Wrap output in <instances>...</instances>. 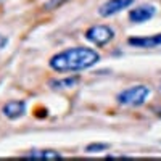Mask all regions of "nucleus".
I'll return each instance as SVG.
<instances>
[{
  "mask_svg": "<svg viewBox=\"0 0 161 161\" xmlns=\"http://www.w3.org/2000/svg\"><path fill=\"white\" fill-rule=\"evenodd\" d=\"M129 45L139 47V48H155L161 45V32L153 36H143V37H129Z\"/></svg>",
  "mask_w": 161,
  "mask_h": 161,
  "instance_id": "obj_6",
  "label": "nucleus"
},
{
  "mask_svg": "<svg viewBox=\"0 0 161 161\" xmlns=\"http://www.w3.org/2000/svg\"><path fill=\"white\" fill-rule=\"evenodd\" d=\"M132 3H134V0H106L100 7L98 13H100V16L108 18V16H113L116 13H119L121 10H126Z\"/></svg>",
  "mask_w": 161,
  "mask_h": 161,
  "instance_id": "obj_4",
  "label": "nucleus"
},
{
  "mask_svg": "<svg viewBox=\"0 0 161 161\" xmlns=\"http://www.w3.org/2000/svg\"><path fill=\"white\" fill-rule=\"evenodd\" d=\"M77 82H79V77L77 76H73V77H64V79H53L52 82H50V86L53 89H71Z\"/></svg>",
  "mask_w": 161,
  "mask_h": 161,
  "instance_id": "obj_9",
  "label": "nucleus"
},
{
  "mask_svg": "<svg viewBox=\"0 0 161 161\" xmlns=\"http://www.w3.org/2000/svg\"><path fill=\"white\" fill-rule=\"evenodd\" d=\"M100 61V55L93 50L87 47H73L66 48L63 52L55 53L48 64L53 71L58 73H68V71H82L87 69L90 66L97 64Z\"/></svg>",
  "mask_w": 161,
  "mask_h": 161,
  "instance_id": "obj_1",
  "label": "nucleus"
},
{
  "mask_svg": "<svg viewBox=\"0 0 161 161\" xmlns=\"http://www.w3.org/2000/svg\"><path fill=\"white\" fill-rule=\"evenodd\" d=\"M7 44H8V39H7L5 36H2V34H0V48H3Z\"/></svg>",
  "mask_w": 161,
  "mask_h": 161,
  "instance_id": "obj_11",
  "label": "nucleus"
},
{
  "mask_svg": "<svg viewBox=\"0 0 161 161\" xmlns=\"http://www.w3.org/2000/svg\"><path fill=\"white\" fill-rule=\"evenodd\" d=\"M150 95V89L147 86H134L121 93H118V102L121 105H129V106H140L145 103V100Z\"/></svg>",
  "mask_w": 161,
  "mask_h": 161,
  "instance_id": "obj_2",
  "label": "nucleus"
},
{
  "mask_svg": "<svg viewBox=\"0 0 161 161\" xmlns=\"http://www.w3.org/2000/svg\"><path fill=\"white\" fill-rule=\"evenodd\" d=\"M24 158H29V159H48V161H55L60 159L61 155L58 152H53V150H36L28 153Z\"/></svg>",
  "mask_w": 161,
  "mask_h": 161,
  "instance_id": "obj_8",
  "label": "nucleus"
},
{
  "mask_svg": "<svg viewBox=\"0 0 161 161\" xmlns=\"http://www.w3.org/2000/svg\"><path fill=\"white\" fill-rule=\"evenodd\" d=\"M114 37V31L110 28V26L105 24H98V26H90V28L86 31V39L89 42L95 44L97 47H102L105 44H108L110 40H113Z\"/></svg>",
  "mask_w": 161,
  "mask_h": 161,
  "instance_id": "obj_3",
  "label": "nucleus"
},
{
  "mask_svg": "<svg viewBox=\"0 0 161 161\" xmlns=\"http://www.w3.org/2000/svg\"><path fill=\"white\" fill-rule=\"evenodd\" d=\"M106 148H108V143H90V145H87L86 150L89 153H97V152H103Z\"/></svg>",
  "mask_w": 161,
  "mask_h": 161,
  "instance_id": "obj_10",
  "label": "nucleus"
},
{
  "mask_svg": "<svg viewBox=\"0 0 161 161\" xmlns=\"http://www.w3.org/2000/svg\"><path fill=\"white\" fill-rule=\"evenodd\" d=\"M155 13H156V8L153 5H142V7H137V8H134L129 11V19L132 23H145V21H148L155 16Z\"/></svg>",
  "mask_w": 161,
  "mask_h": 161,
  "instance_id": "obj_5",
  "label": "nucleus"
},
{
  "mask_svg": "<svg viewBox=\"0 0 161 161\" xmlns=\"http://www.w3.org/2000/svg\"><path fill=\"white\" fill-rule=\"evenodd\" d=\"M2 113L10 119H16L26 113V103L23 100H11L2 106Z\"/></svg>",
  "mask_w": 161,
  "mask_h": 161,
  "instance_id": "obj_7",
  "label": "nucleus"
}]
</instances>
